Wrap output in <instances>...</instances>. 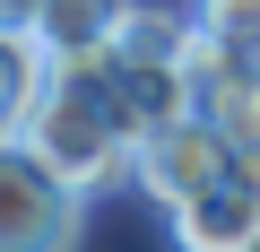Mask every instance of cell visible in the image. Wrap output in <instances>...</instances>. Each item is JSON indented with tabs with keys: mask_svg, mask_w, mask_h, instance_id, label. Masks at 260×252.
Returning a JSON list of instances; mask_svg holds the SVG:
<instances>
[{
	"mask_svg": "<svg viewBox=\"0 0 260 252\" xmlns=\"http://www.w3.org/2000/svg\"><path fill=\"white\" fill-rule=\"evenodd\" d=\"M18 131H26L87 200L139 183V131H130V113H121L104 61H52V78H44V96H35V113L18 122Z\"/></svg>",
	"mask_w": 260,
	"mask_h": 252,
	"instance_id": "1",
	"label": "cell"
},
{
	"mask_svg": "<svg viewBox=\"0 0 260 252\" xmlns=\"http://www.w3.org/2000/svg\"><path fill=\"white\" fill-rule=\"evenodd\" d=\"M78 235H87V191L26 131H0V252H78Z\"/></svg>",
	"mask_w": 260,
	"mask_h": 252,
	"instance_id": "2",
	"label": "cell"
},
{
	"mask_svg": "<svg viewBox=\"0 0 260 252\" xmlns=\"http://www.w3.org/2000/svg\"><path fill=\"white\" fill-rule=\"evenodd\" d=\"M225 165H234V139L217 131L208 113H182V122H165V131L139 139V191H148L165 217H174L182 200H200Z\"/></svg>",
	"mask_w": 260,
	"mask_h": 252,
	"instance_id": "3",
	"label": "cell"
},
{
	"mask_svg": "<svg viewBox=\"0 0 260 252\" xmlns=\"http://www.w3.org/2000/svg\"><path fill=\"white\" fill-rule=\"evenodd\" d=\"M174 252H260V139L234 148V165L174 209Z\"/></svg>",
	"mask_w": 260,
	"mask_h": 252,
	"instance_id": "4",
	"label": "cell"
},
{
	"mask_svg": "<svg viewBox=\"0 0 260 252\" xmlns=\"http://www.w3.org/2000/svg\"><path fill=\"white\" fill-rule=\"evenodd\" d=\"M104 70H113V96H121L139 139L182 122V113H200V70L191 61H104Z\"/></svg>",
	"mask_w": 260,
	"mask_h": 252,
	"instance_id": "5",
	"label": "cell"
},
{
	"mask_svg": "<svg viewBox=\"0 0 260 252\" xmlns=\"http://www.w3.org/2000/svg\"><path fill=\"white\" fill-rule=\"evenodd\" d=\"M130 9H139V0H44L35 35H44V52H52V61H113V44H121Z\"/></svg>",
	"mask_w": 260,
	"mask_h": 252,
	"instance_id": "6",
	"label": "cell"
},
{
	"mask_svg": "<svg viewBox=\"0 0 260 252\" xmlns=\"http://www.w3.org/2000/svg\"><path fill=\"white\" fill-rule=\"evenodd\" d=\"M44 78H52V52H44V35H26V26H0V131H18V122L35 113Z\"/></svg>",
	"mask_w": 260,
	"mask_h": 252,
	"instance_id": "7",
	"label": "cell"
},
{
	"mask_svg": "<svg viewBox=\"0 0 260 252\" xmlns=\"http://www.w3.org/2000/svg\"><path fill=\"white\" fill-rule=\"evenodd\" d=\"M113 61H191V9H130V26H121V44H113Z\"/></svg>",
	"mask_w": 260,
	"mask_h": 252,
	"instance_id": "8",
	"label": "cell"
},
{
	"mask_svg": "<svg viewBox=\"0 0 260 252\" xmlns=\"http://www.w3.org/2000/svg\"><path fill=\"white\" fill-rule=\"evenodd\" d=\"M191 26L234 52V61H260V0H191Z\"/></svg>",
	"mask_w": 260,
	"mask_h": 252,
	"instance_id": "9",
	"label": "cell"
},
{
	"mask_svg": "<svg viewBox=\"0 0 260 252\" xmlns=\"http://www.w3.org/2000/svg\"><path fill=\"white\" fill-rule=\"evenodd\" d=\"M35 18H44V0H0V26H26L35 35Z\"/></svg>",
	"mask_w": 260,
	"mask_h": 252,
	"instance_id": "10",
	"label": "cell"
}]
</instances>
